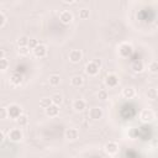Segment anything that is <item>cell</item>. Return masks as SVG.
Masks as SVG:
<instances>
[{
	"instance_id": "obj_8",
	"label": "cell",
	"mask_w": 158,
	"mask_h": 158,
	"mask_svg": "<svg viewBox=\"0 0 158 158\" xmlns=\"http://www.w3.org/2000/svg\"><path fill=\"white\" fill-rule=\"evenodd\" d=\"M68 58L72 63H79L83 58V52L80 49H72L68 54Z\"/></svg>"
},
{
	"instance_id": "obj_32",
	"label": "cell",
	"mask_w": 158,
	"mask_h": 158,
	"mask_svg": "<svg viewBox=\"0 0 158 158\" xmlns=\"http://www.w3.org/2000/svg\"><path fill=\"white\" fill-rule=\"evenodd\" d=\"M9 116V114H7V109L6 107H1V110H0V118H6Z\"/></svg>"
},
{
	"instance_id": "obj_1",
	"label": "cell",
	"mask_w": 158,
	"mask_h": 158,
	"mask_svg": "<svg viewBox=\"0 0 158 158\" xmlns=\"http://www.w3.org/2000/svg\"><path fill=\"white\" fill-rule=\"evenodd\" d=\"M7 114H9V117L10 118H14V120H17L21 115H22V107L19 105V104H10L7 107Z\"/></svg>"
},
{
	"instance_id": "obj_30",
	"label": "cell",
	"mask_w": 158,
	"mask_h": 158,
	"mask_svg": "<svg viewBox=\"0 0 158 158\" xmlns=\"http://www.w3.org/2000/svg\"><path fill=\"white\" fill-rule=\"evenodd\" d=\"M6 21H7L6 15L4 14V11H0V28H2L6 25Z\"/></svg>"
},
{
	"instance_id": "obj_28",
	"label": "cell",
	"mask_w": 158,
	"mask_h": 158,
	"mask_svg": "<svg viewBox=\"0 0 158 158\" xmlns=\"http://www.w3.org/2000/svg\"><path fill=\"white\" fill-rule=\"evenodd\" d=\"M38 44H40L38 40H36V38H30V41H28V48H30V49L33 51Z\"/></svg>"
},
{
	"instance_id": "obj_34",
	"label": "cell",
	"mask_w": 158,
	"mask_h": 158,
	"mask_svg": "<svg viewBox=\"0 0 158 158\" xmlns=\"http://www.w3.org/2000/svg\"><path fill=\"white\" fill-rule=\"evenodd\" d=\"M130 136H131L132 138H135V137H136V128H132V130L130 131Z\"/></svg>"
},
{
	"instance_id": "obj_37",
	"label": "cell",
	"mask_w": 158,
	"mask_h": 158,
	"mask_svg": "<svg viewBox=\"0 0 158 158\" xmlns=\"http://www.w3.org/2000/svg\"><path fill=\"white\" fill-rule=\"evenodd\" d=\"M0 58H5V51L4 49L0 51Z\"/></svg>"
},
{
	"instance_id": "obj_25",
	"label": "cell",
	"mask_w": 158,
	"mask_h": 158,
	"mask_svg": "<svg viewBox=\"0 0 158 158\" xmlns=\"http://www.w3.org/2000/svg\"><path fill=\"white\" fill-rule=\"evenodd\" d=\"M51 99H52V102L54 104V105H60L62 104V101H63V98H62V95L60 94H58V93H56V94H53L52 96H51Z\"/></svg>"
},
{
	"instance_id": "obj_29",
	"label": "cell",
	"mask_w": 158,
	"mask_h": 158,
	"mask_svg": "<svg viewBox=\"0 0 158 158\" xmlns=\"http://www.w3.org/2000/svg\"><path fill=\"white\" fill-rule=\"evenodd\" d=\"M107 96H109V94H107L106 90H99V93H98V99H99V100L105 101V100L107 99Z\"/></svg>"
},
{
	"instance_id": "obj_11",
	"label": "cell",
	"mask_w": 158,
	"mask_h": 158,
	"mask_svg": "<svg viewBox=\"0 0 158 158\" xmlns=\"http://www.w3.org/2000/svg\"><path fill=\"white\" fill-rule=\"evenodd\" d=\"M64 136H65V138L69 139V141H75V139L78 138V136H79V131H78L77 128H74V127H69V128L65 130Z\"/></svg>"
},
{
	"instance_id": "obj_6",
	"label": "cell",
	"mask_w": 158,
	"mask_h": 158,
	"mask_svg": "<svg viewBox=\"0 0 158 158\" xmlns=\"http://www.w3.org/2000/svg\"><path fill=\"white\" fill-rule=\"evenodd\" d=\"M102 115H104V111H102V109L100 106H94V107L89 109V117L91 120H94V121L100 120L102 117Z\"/></svg>"
},
{
	"instance_id": "obj_24",
	"label": "cell",
	"mask_w": 158,
	"mask_h": 158,
	"mask_svg": "<svg viewBox=\"0 0 158 158\" xmlns=\"http://www.w3.org/2000/svg\"><path fill=\"white\" fill-rule=\"evenodd\" d=\"M148 70L149 73L152 74H158V62L157 60H153L148 64Z\"/></svg>"
},
{
	"instance_id": "obj_2",
	"label": "cell",
	"mask_w": 158,
	"mask_h": 158,
	"mask_svg": "<svg viewBox=\"0 0 158 158\" xmlns=\"http://www.w3.org/2000/svg\"><path fill=\"white\" fill-rule=\"evenodd\" d=\"M117 52H118V56H120V57H122V58H127V57H130V56L132 54V52H133V47H132L130 43L123 42V43H121V44L118 46Z\"/></svg>"
},
{
	"instance_id": "obj_13",
	"label": "cell",
	"mask_w": 158,
	"mask_h": 158,
	"mask_svg": "<svg viewBox=\"0 0 158 158\" xmlns=\"http://www.w3.org/2000/svg\"><path fill=\"white\" fill-rule=\"evenodd\" d=\"M73 109L77 112H81V111H84L86 109V102L83 99H75L73 101Z\"/></svg>"
},
{
	"instance_id": "obj_20",
	"label": "cell",
	"mask_w": 158,
	"mask_h": 158,
	"mask_svg": "<svg viewBox=\"0 0 158 158\" xmlns=\"http://www.w3.org/2000/svg\"><path fill=\"white\" fill-rule=\"evenodd\" d=\"M146 95L148 99L151 100H156L158 98V93H157V89L156 88H148V90L146 91Z\"/></svg>"
},
{
	"instance_id": "obj_39",
	"label": "cell",
	"mask_w": 158,
	"mask_h": 158,
	"mask_svg": "<svg viewBox=\"0 0 158 158\" xmlns=\"http://www.w3.org/2000/svg\"><path fill=\"white\" fill-rule=\"evenodd\" d=\"M156 89H157V93H158V86H157V88H156Z\"/></svg>"
},
{
	"instance_id": "obj_12",
	"label": "cell",
	"mask_w": 158,
	"mask_h": 158,
	"mask_svg": "<svg viewBox=\"0 0 158 158\" xmlns=\"http://www.w3.org/2000/svg\"><path fill=\"white\" fill-rule=\"evenodd\" d=\"M33 54H35V57H37V58H43V57H46V56H47V47H46L44 44L40 43V44L33 49Z\"/></svg>"
},
{
	"instance_id": "obj_14",
	"label": "cell",
	"mask_w": 158,
	"mask_h": 158,
	"mask_svg": "<svg viewBox=\"0 0 158 158\" xmlns=\"http://www.w3.org/2000/svg\"><path fill=\"white\" fill-rule=\"evenodd\" d=\"M22 80H23V77H22V74H20V73H12V75L10 77V83H11V85H14V86L21 85V84H22Z\"/></svg>"
},
{
	"instance_id": "obj_40",
	"label": "cell",
	"mask_w": 158,
	"mask_h": 158,
	"mask_svg": "<svg viewBox=\"0 0 158 158\" xmlns=\"http://www.w3.org/2000/svg\"><path fill=\"white\" fill-rule=\"evenodd\" d=\"M100 158H102V157H100Z\"/></svg>"
},
{
	"instance_id": "obj_15",
	"label": "cell",
	"mask_w": 158,
	"mask_h": 158,
	"mask_svg": "<svg viewBox=\"0 0 158 158\" xmlns=\"http://www.w3.org/2000/svg\"><path fill=\"white\" fill-rule=\"evenodd\" d=\"M44 112H46V115H47L48 117H56V116H58V114H59V106L52 104L49 107H47V109L44 110Z\"/></svg>"
},
{
	"instance_id": "obj_16",
	"label": "cell",
	"mask_w": 158,
	"mask_h": 158,
	"mask_svg": "<svg viewBox=\"0 0 158 158\" xmlns=\"http://www.w3.org/2000/svg\"><path fill=\"white\" fill-rule=\"evenodd\" d=\"M135 95H136V90H135V88H132V86H127V88L122 89V96H123L125 99H132V98H135Z\"/></svg>"
},
{
	"instance_id": "obj_22",
	"label": "cell",
	"mask_w": 158,
	"mask_h": 158,
	"mask_svg": "<svg viewBox=\"0 0 158 158\" xmlns=\"http://www.w3.org/2000/svg\"><path fill=\"white\" fill-rule=\"evenodd\" d=\"M53 102H52V99L51 98H42L41 100H40V106L42 107V109H47V107H49L51 105H52Z\"/></svg>"
},
{
	"instance_id": "obj_3",
	"label": "cell",
	"mask_w": 158,
	"mask_h": 158,
	"mask_svg": "<svg viewBox=\"0 0 158 158\" xmlns=\"http://www.w3.org/2000/svg\"><path fill=\"white\" fill-rule=\"evenodd\" d=\"M7 138L12 142H20L22 141L23 138V133L20 128H11L9 132H7Z\"/></svg>"
},
{
	"instance_id": "obj_31",
	"label": "cell",
	"mask_w": 158,
	"mask_h": 158,
	"mask_svg": "<svg viewBox=\"0 0 158 158\" xmlns=\"http://www.w3.org/2000/svg\"><path fill=\"white\" fill-rule=\"evenodd\" d=\"M17 52H19L20 56H27L30 53V48L28 47H19Z\"/></svg>"
},
{
	"instance_id": "obj_35",
	"label": "cell",
	"mask_w": 158,
	"mask_h": 158,
	"mask_svg": "<svg viewBox=\"0 0 158 158\" xmlns=\"http://www.w3.org/2000/svg\"><path fill=\"white\" fill-rule=\"evenodd\" d=\"M0 136H1V138H0V141H1V142H4V139H5V138H4V137H5V132H4L2 130L0 131Z\"/></svg>"
},
{
	"instance_id": "obj_10",
	"label": "cell",
	"mask_w": 158,
	"mask_h": 158,
	"mask_svg": "<svg viewBox=\"0 0 158 158\" xmlns=\"http://www.w3.org/2000/svg\"><path fill=\"white\" fill-rule=\"evenodd\" d=\"M59 20L64 25H69L72 21H73V14L68 10H63L60 14H59Z\"/></svg>"
},
{
	"instance_id": "obj_9",
	"label": "cell",
	"mask_w": 158,
	"mask_h": 158,
	"mask_svg": "<svg viewBox=\"0 0 158 158\" xmlns=\"http://www.w3.org/2000/svg\"><path fill=\"white\" fill-rule=\"evenodd\" d=\"M99 70H100V68H99L93 60L89 62V63H86V65H85V73H86L88 75H90V77L96 75V74L99 73Z\"/></svg>"
},
{
	"instance_id": "obj_36",
	"label": "cell",
	"mask_w": 158,
	"mask_h": 158,
	"mask_svg": "<svg viewBox=\"0 0 158 158\" xmlns=\"http://www.w3.org/2000/svg\"><path fill=\"white\" fill-rule=\"evenodd\" d=\"M74 0H63V4H74Z\"/></svg>"
},
{
	"instance_id": "obj_7",
	"label": "cell",
	"mask_w": 158,
	"mask_h": 158,
	"mask_svg": "<svg viewBox=\"0 0 158 158\" xmlns=\"http://www.w3.org/2000/svg\"><path fill=\"white\" fill-rule=\"evenodd\" d=\"M154 118V114L151 109H143L141 112H139V120L144 123L147 122H151L152 120Z\"/></svg>"
},
{
	"instance_id": "obj_26",
	"label": "cell",
	"mask_w": 158,
	"mask_h": 158,
	"mask_svg": "<svg viewBox=\"0 0 158 158\" xmlns=\"http://www.w3.org/2000/svg\"><path fill=\"white\" fill-rule=\"evenodd\" d=\"M78 15H79V19L80 20H86L90 16V11L88 9H81V10H79V14Z\"/></svg>"
},
{
	"instance_id": "obj_5",
	"label": "cell",
	"mask_w": 158,
	"mask_h": 158,
	"mask_svg": "<svg viewBox=\"0 0 158 158\" xmlns=\"http://www.w3.org/2000/svg\"><path fill=\"white\" fill-rule=\"evenodd\" d=\"M118 77L115 74V73H109L106 74L105 77V84L109 86V88H116L118 85Z\"/></svg>"
},
{
	"instance_id": "obj_33",
	"label": "cell",
	"mask_w": 158,
	"mask_h": 158,
	"mask_svg": "<svg viewBox=\"0 0 158 158\" xmlns=\"http://www.w3.org/2000/svg\"><path fill=\"white\" fill-rule=\"evenodd\" d=\"M93 62L99 67V68H101V59H99V58H95V59H93Z\"/></svg>"
},
{
	"instance_id": "obj_23",
	"label": "cell",
	"mask_w": 158,
	"mask_h": 158,
	"mask_svg": "<svg viewBox=\"0 0 158 158\" xmlns=\"http://www.w3.org/2000/svg\"><path fill=\"white\" fill-rule=\"evenodd\" d=\"M16 122H17V125H19V126H21V127L26 126V125L28 123V117H27V115L22 114V115L16 120Z\"/></svg>"
},
{
	"instance_id": "obj_19",
	"label": "cell",
	"mask_w": 158,
	"mask_h": 158,
	"mask_svg": "<svg viewBox=\"0 0 158 158\" xmlns=\"http://www.w3.org/2000/svg\"><path fill=\"white\" fill-rule=\"evenodd\" d=\"M48 81H49V85L57 86V85H59V83H60V77H59L58 74H52V75H49Z\"/></svg>"
},
{
	"instance_id": "obj_4",
	"label": "cell",
	"mask_w": 158,
	"mask_h": 158,
	"mask_svg": "<svg viewBox=\"0 0 158 158\" xmlns=\"http://www.w3.org/2000/svg\"><path fill=\"white\" fill-rule=\"evenodd\" d=\"M118 143L115 141H109L105 146H104V151L109 154V156H115L118 153Z\"/></svg>"
},
{
	"instance_id": "obj_38",
	"label": "cell",
	"mask_w": 158,
	"mask_h": 158,
	"mask_svg": "<svg viewBox=\"0 0 158 158\" xmlns=\"http://www.w3.org/2000/svg\"><path fill=\"white\" fill-rule=\"evenodd\" d=\"M154 23H156V26L158 27V16H157V17H156V20H154Z\"/></svg>"
},
{
	"instance_id": "obj_27",
	"label": "cell",
	"mask_w": 158,
	"mask_h": 158,
	"mask_svg": "<svg viewBox=\"0 0 158 158\" xmlns=\"http://www.w3.org/2000/svg\"><path fill=\"white\" fill-rule=\"evenodd\" d=\"M7 67H9V60L6 59V57L5 58H0V70L5 72L7 69Z\"/></svg>"
},
{
	"instance_id": "obj_18",
	"label": "cell",
	"mask_w": 158,
	"mask_h": 158,
	"mask_svg": "<svg viewBox=\"0 0 158 158\" xmlns=\"http://www.w3.org/2000/svg\"><path fill=\"white\" fill-rule=\"evenodd\" d=\"M70 84L73 86H75V88H79V86H81L84 84V79L80 75H74V77L70 78Z\"/></svg>"
},
{
	"instance_id": "obj_17",
	"label": "cell",
	"mask_w": 158,
	"mask_h": 158,
	"mask_svg": "<svg viewBox=\"0 0 158 158\" xmlns=\"http://www.w3.org/2000/svg\"><path fill=\"white\" fill-rule=\"evenodd\" d=\"M131 69H132L135 73H141V72L144 69L143 62H142V60H133L132 64H131Z\"/></svg>"
},
{
	"instance_id": "obj_21",
	"label": "cell",
	"mask_w": 158,
	"mask_h": 158,
	"mask_svg": "<svg viewBox=\"0 0 158 158\" xmlns=\"http://www.w3.org/2000/svg\"><path fill=\"white\" fill-rule=\"evenodd\" d=\"M28 41H30V38L27 36H25V35L20 36L17 40V46L19 47H28Z\"/></svg>"
}]
</instances>
